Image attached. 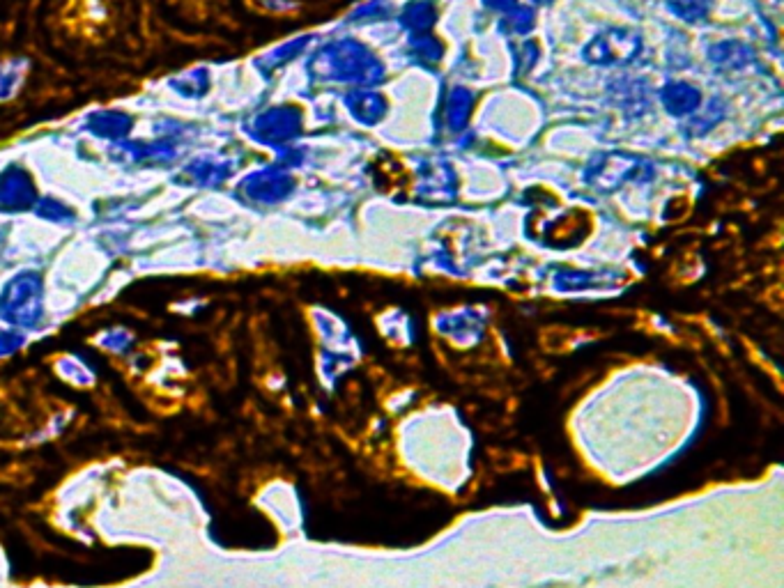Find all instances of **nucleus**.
I'll return each instance as SVG.
<instances>
[{
	"instance_id": "f257e3e1",
	"label": "nucleus",
	"mask_w": 784,
	"mask_h": 588,
	"mask_svg": "<svg viewBox=\"0 0 784 588\" xmlns=\"http://www.w3.org/2000/svg\"><path fill=\"white\" fill-rule=\"evenodd\" d=\"M665 99H667V106L676 113L693 111L697 106V92L693 88H688V85H674V88H670V92L665 95Z\"/></svg>"
}]
</instances>
